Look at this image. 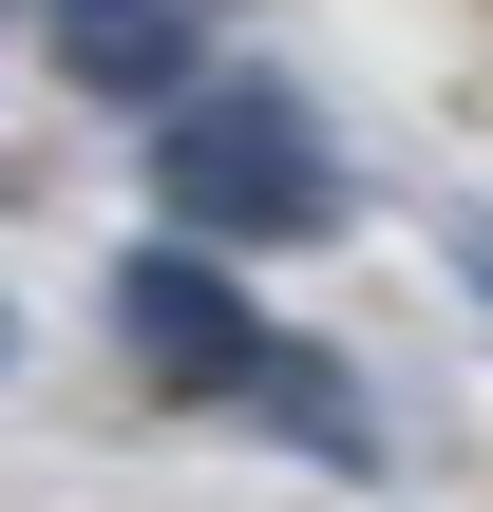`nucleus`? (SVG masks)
I'll list each match as a JSON object with an SVG mask.
<instances>
[{
	"label": "nucleus",
	"instance_id": "1",
	"mask_svg": "<svg viewBox=\"0 0 493 512\" xmlns=\"http://www.w3.org/2000/svg\"><path fill=\"white\" fill-rule=\"evenodd\" d=\"M152 209L190 228V266L323 247V228H342V133H323L285 76H190V95L152 114Z\"/></svg>",
	"mask_w": 493,
	"mask_h": 512
},
{
	"label": "nucleus",
	"instance_id": "2",
	"mask_svg": "<svg viewBox=\"0 0 493 512\" xmlns=\"http://www.w3.org/2000/svg\"><path fill=\"white\" fill-rule=\"evenodd\" d=\"M114 342H133V380H152V399H247V361H266L247 285H228V266H190V247H133V266H114Z\"/></svg>",
	"mask_w": 493,
	"mask_h": 512
},
{
	"label": "nucleus",
	"instance_id": "3",
	"mask_svg": "<svg viewBox=\"0 0 493 512\" xmlns=\"http://www.w3.org/2000/svg\"><path fill=\"white\" fill-rule=\"evenodd\" d=\"M38 57H57L76 95H114V114H171V95L209 76V19H171V0H57Z\"/></svg>",
	"mask_w": 493,
	"mask_h": 512
},
{
	"label": "nucleus",
	"instance_id": "4",
	"mask_svg": "<svg viewBox=\"0 0 493 512\" xmlns=\"http://www.w3.org/2000/svg\"><path fill=\"white\" fill-rule=\"evenodd\" d=\"M247 418H266L285 456H323V475H380V418H361V380H342L323 342H266V361H247Z\"/></svg>",
	"mask_w": 493,
	"mask_h": 512
},
{
	"label": "nucleus",
	"instance_id": "5",
	"mask_svg": "<svg viewBox=\"0 0 493 512\" xmlns=\"http://www.w3.org/2000/svg\"><path fill=\"white\" fill-rule=\"evenodd\" d=\"M456 285H475V304H493V209H456Z\"/></svg>",
	"mask_w": 493,
	"mask_h": 512
},
{
	"label": "nucleus",
	"instance_id": "6",
	"mask_svg": "<svg viewBox=\"0 0 493 512\" xmlns=\"http://www.w3.org/2000/svg\"><path fill=\"white\" fill-rule=\"evenodd\" d=\"M0 380H19V304H0Z\"/></svg>",
	"mask_w": 493,
	"mask_h": 512
}]
</instances>
